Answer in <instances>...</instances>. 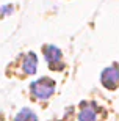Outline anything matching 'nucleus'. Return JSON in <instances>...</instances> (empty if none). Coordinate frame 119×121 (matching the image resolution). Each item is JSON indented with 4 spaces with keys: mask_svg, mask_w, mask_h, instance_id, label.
<instances>
[{
    "mask_svg": "<svg viewBox=\"0 0 119 121\" xmlns=\"http://www.w3.org/2000/svg\"><path fill=\"white\" fill-rule=\"evenodd\" d=\"M31 93H33V98L39 99V101H44V99L50 98L55 91V82L49 77H42L39 80H36L31 83L30 86Z\"/></svg>",
    "mask_w": 119,
    "mask_h": 121,
    "instance_id": "nucleus-1",
    "label": "nucleus"
},
{
    "mask_svg": "<svg viewBox=\"0 0 119 121\" xmlns=\"http://www.w3.org/2000/svg\"><path fill=\"white\" fill-rule=\"evenodd\" d=\"M44 55L45 60H47L50 69L53 71H58V69H63L64 63H63V57H61V50L53 47V46H45L44 47Z\"/></svg>",
    "mask_w": 119,
    "mask_h": 121,
    "instance_id": "nucleus-2",
    "label": "nucleus"
},
{
    "mask_svg": "<svg viewBox=\"0 0 119 121\" xmlns=\"http://www.w3.org/2000/svg\"><path fill=\"white\" fill-rule=\"evenodd\" d=\"M102 83L108 90H115L119 86V66H110L102 72Z\"/></svg>",
    "mask_w": 119,
    "mask_h": 121,
    "instance_id": "nucleus-3",
    "label": "nucleus"
},
{
    "mask_svg": "<svg viewBox=\"0 0 119 121\" xmlns=\"http://www.w3.org/2000/svg\"><path fill=\"white\" fill-rule=\"evenodd\" d=\"M99 118V108L94 104H83V107L80 110L78 120L80 121H97Z\"/></svg>",
    "mask_w": 119,
    "mask_h": 121,
    "instance_id": "nucleus-4",
    "label": "nucleus"
},
{
    "mask_svg": "<svg viewBox=\"0 0 119 121\" xmlns=\"http://www.w3.org/2000/svg\"><path fill=\"white\" fill-rule=\"evenodd\" d=\"M36 65H38V58L35 54H27L22 60V72L24 76H30L36 72Z\"/></svg>",
    "mask_w": 119,
    "mask_h": 121,
    "instance_id": "nucleus-5",
    "label": "nucleus"
},
{
    "mask_svg": "<svg viewBox=\"0 0 119 121\" xmlns=\"http://www.w3.org/2000/svg\"><path fill=\"white\" fill-rule=\"evenodd\" d=\"M16 121H38V118H36V115L31 112L30 108H24L22 112L17 113Z\"/></svg>",
    "mask_w": 119,
    "mask_h": 121,
    "instance_id": "nucleus-6",
    "label": "nucleus"
}]
</instances>
